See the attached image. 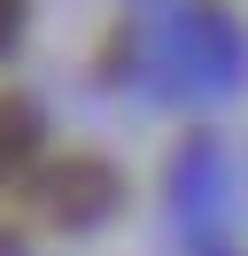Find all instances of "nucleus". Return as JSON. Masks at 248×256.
I'll use <instances>...</instances> for the list:
<instances>
[{
	"label": "nucleus",
	"mask_w": 248,
	"mask_h": 256,
	"mask_svg": "<svg viewBox=\"0 0 248 256\" xmlns=\"http://www.w3.org/2000/svg\"><path fill=\"white\" fill-rule=\"evenodd\" d=\"M31 140H39V116H31V101L0 94V178H8L16 163L31 156Z\"/></svg>",
	"instance_id": "f257e3e1"
},
{
	"label": "nucleus",
	"mask_w": 248,
	"mask_h": 256,
	"mask_svg": "<svg viewBox=\"0 0 248 256\" xmlns=\"http://www.w3.org/2000/svg\"><path fill=\"white\" fill-rule=\"evenodd\" d=\"M16 32H24V0H0V54L16 47Z\"/></svg>",
	"instance_id": "f03ea898"
}]
</instances>
